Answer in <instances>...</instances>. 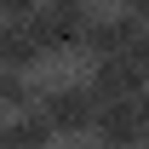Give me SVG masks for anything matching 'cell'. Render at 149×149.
I'll list each match as a JSON object with an SVG mask.
<instances>
[{
	"label": "cell",
	"instance_id": "cell-1",
	"mask_svg": "<svg viewBox=\"0 0 149 149\" xmlns=\"http://www.w3.org/2000/svg\"><path fill=\"white\" fill-rule=\"evenodd\" d=\"M92 12H97V6H86V0H40L35 29H40V40H46V52L63 57V63H69V57H86Z\"/></svg>",
	"mask_w": 149,
	"mask_h": 149
},
{
	"label": "cell",
	"instance_id": "cell-3",
	"mask_svg": "<svg viewBox=\"0 0 149 149\" xmlns=\"http://www.w3.org/2000/svg\"><path fill=\"white\" fill-rule=\"evenodd\" d=\"M86 86L97 92V103H138L149 92L143 69L132 57H97V63H86Z\"/></svg>",
	"mask_w": 149,
	"mask_h": 149
},
{
	"label": "cell",
	"instance_id": "cell-4",
	"mask_svg": "<svg viewBox=\"0 0 149 149\" xmlns=\"http://www.w3.org/2000/svg\"><path fill=\"white\" fill-rule=\"evenodd\" d=\"M92 143L97 149H143V115H138V103H103L97 126H92Z\"/></svg>",
	"mask_w": 149,
	"mask_h": 149
},
{
	"label": "cell",
	"instance_id": "cell-5",
	"mask_svg": "<svg viewBox=\"0 0 149 149\" xmlns=\"http://www.w3.org/2000/svg\"><path fill=\"white\" fill-rule=\"evenodd\" d=\"M138 115H143V149H149V92L138 97Z\"/></svg>",
	"mask_w": 149,
	"mask_h": 149
},
{
	"label": "cell",
	"instance_id": "cell-6",
	"mask_svg": "<svg viewBox=\"0 0 149 149\" xmlns=\"http://www.w3.org/2000/svg\"><path fill=\"white\" fill-rule=\"evenodd\" d=\"M6 132H12V120H6V115H0V149H6Z\"/></svg>",
	"mask_w": 149,
	"mask_h": 149
},
{
	"label": "cell",
	"instance_id": "cell-2",
	"mask_svg": "<svg viewBox=\"0 0 149 149\" xmlns=\"http://www.w3.org/2000/svg\"><path fill=\"white\" fill-rule=\"evenodd\" d=\"M143 35H149V23L132 12L126 0H120V6H97L92 29H86V63H97V57H126Z\"/></svg>",
	"mask_w": 149,
	"mask_h": 149
},
{
	"label": "cell",
	"instance_id": "cell-7",
	"mask_svg": "<svg viewBox=\"0 0 149 149\" xmlns=\"http://www.w3.org/2000/svg\"><path fill=\"white\" fill-rule=\"evenodd\" d=\"M0 74H6V63H0Z\"/></svg>",
	"mask_w": 149,
	"mask_h": 149
}]
</instances>
